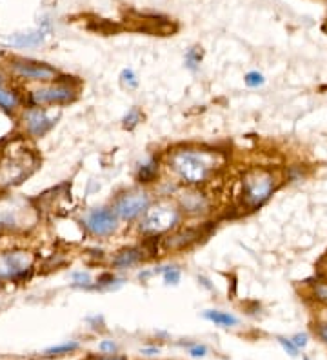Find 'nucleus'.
<instances>
[{"instance_id": "obj_32", "label": "nucleus", "mask_w": 327, "mask_h": 360, "mask_svg": "<svg viewBox=\"0 0 327 360\" xmlns=\"http://www.w3.org/2000/svg\"><path fill=\"white\" fill-rule=\"evenodd\" d=\"M98 360H126L124 356H104V359H98Z\"/></svg>"}, {"instance_id": "obj_33", "label": "nucleus", "mask_w": 327, "mask_h": 360, "mask_svg": "<svg viewBox=\"0 0 327 360\" xmlns=\"http://www.w3.org/2000/svg\"><path fill=\"white\" fill-rule=\"evenodd\" d=\"M320 275H322V277H326V278H327V269H323V271L320 273Z\"/></svg>"}, {"instance_id": "obj_34", "label": "nucleus", "mask_w": 327, "mask_h": 360, "mask_svg": "<svg viewBox=\"0 0 327 360\" xmlns=\"http://www.w3.org/2000/svg\"><path fill=\"white\" fill-rule=\"evenodd\" d=\"M322 30H323V31H326V33H327V22H326V24H323V27H322Z\"/></svg>"}, {"instance_id": "obj_35", "label": "nucleus", "mask_w": 327, "mask_h": 360, "mask_svg": "<svg viewBox=\"0 0 327 360\" xmlns=\"http://www.w3.org/2000/svg\"><path fill=\"white\" fill-rule=\"evenodd\" d=\"M304 360H309V359H307V356H305V359Z\"/></svg>"}, {"instance_id": "obj_29", "label": "nucleus", "mask_w": 327, "mask_h": 360, "mask_svg": "<svg viewBox=\"0 0 327 360\" xmlns=\"http://www.w3.org/2000/svg\"><path fill=\"white\" fill-rule=\"evenodd\" d=\"M316 333H319V337L322 338L323 342L327 344V324H319V326H316Z\"/></svg>"}, {"instance_id": "obj_26", "label": "nucleus", "mask_w": 327, "mask_h": 360, "mask_svg": "<svg viewBox=\"0 0 327 360\" xmlns=\"http://www.w3.org/2000/svg\"><path fill=\"white\" fill-rule=\"evenodd\" d=\"M189 355L195 356V359H202V356L207 355V347L204 344H191L189 346Z\"/></svg>"}, {"instance_id": "obj_1", "label": "nucleus", "mask_w": 327, "mask_h": 360, "mask_svg": "<svg viewBox=\"0 0 327 360\" xmlns=\"http://www.w3.org/2000/svg\"><path fill=\"white\" fill-rule=\"evenodd\" d=\"M169 167L174 175L189 186H200L207 182L218 166L217 153L195 148H182L174 150L169 155Z\"/></svg>"}, {"instance_id": "obj_3", "label": "nucleus", "mask_w": 327, "mask_h": 360, "mask_svg": "<svg viewBox=\"0 0 327 360\" xmlns=\"http://www.w3.org/2000/svg\"><path fill=\"white\" fill-rule=\"evenodd\" d=\"M180 207L179 204L173 202H157L151 204L149 210L146 211L142 219H140L139 229L142 235L146 237H158V235H164L167 231H173L180 222Z\"/></svg>"}, {"instance_id": "obj_20", "label": "nucleus", "mask_w": 327, "mask_h": 360, "mask_svg": "<svg viewBox=\"0 0 327 360\" xmlns=\"http://www.w3.org/2000/svg\"><path fill=\"white\" fill-rule=\"evenodd\" d=\"M155 273H162L164 282L167 285H177L180 282V277H182V271L177 266H162L160 269H155Z\"/></svg>"}, {"instance_id": "obj_13", "label": "nucleus", "mask_w": 327, "mask_h": 360, "mask_svg": "<svg viewBox=\"0 0 327 360\" xmlns=\"http://www.w3.org/2000/svg\"><path fill=\"white\" fill-rule=\"evenodd\" d=\"M158 167L160 166H158L157 157L148 158L146 162H142L136 167V182H139L140 186L153 184V182L158 179Z\"/></svg>"}, {"instance_id": "obj_17", "label": "nucleus", "mask_w": 327, "mask_h": 360, "mask_svg": "<svg viewBox=\"0 0 327 360\" xmlns=\"http://www.w3.org/2000/svg\"><path fill=\"white\" fill-rule=\"evenodd\" d=\"M18 104H20V101H18L17 93L11 91V89L4 88L2 84H0V108L4 111H15L18 108Z\"/></svg>"}, {"instance_id": "obj_12", "label": "nucleus", "mask_w": 327, "mask_h": 360, "mask_svg": "<svg viewBox=\"0 0 327 360\" xmlns=\"http://www.w3.org/2000/svg\"><path fill=\"white\" fill-rule=\"evenodd\" d=\"M198 237H200L198 229H180V231L173 233L171 237H167L166 240H164V246H166L167 250L174 251L184 250V248H188L189 244L198 240Z\"/></svg>"}, {"instance_id": "obj_14", "label": "nucleus", "mask_w": 327, "mask_h": 360, "mask_svg": "<svg viewBox=\"0 0 327 360\" xmlns=\"http://www.w3.org/2000/svg\"><path fill=\"white\" fill-rule=\"evenodd\" d=\"M205 321L213 322L214 326H222V328H233V326L238 324V319L231 313H226V311H218V309H205L202 313Z\"/></svg>"}, {"instance_id": "obj_15", "label": "nucleus", "mask_w": 327, "mask_h": 360, "mask_svg": "<svg viewBox=\"0 0 327 360\" xmlns=\"http://www.w3.org/2000/svg\"><path fill=\"white\" fill-rule=\"evenodd\" d=\"M46 39V33L42 30L33 31V33H24V35H15L8 40L13 46H39Z\"/></svg>"}, {"instance_id": "obj_7", "label": "nucleus", "mask_w": 327, "mask_h": 360, "mask_svg": "<svg viewBox=\"0 0 327 360\" xmlns=\"http://www.w3.org/2000/svg\"><path fill=\"white\" fill-rule=\"evenodd\" d=\"M31 269V255L26 251H9L0 255V278H24Z\"/></svg>"}, {"instance_id": "obj_8", "label": "nucleus", "mask_w": 327, "mask_h": 360, "mask_svg": "<svg viewBox=\"0 0 327 360\" xmlns=\"http://www.w3.org/2000/svg\"><path fill=\"white\" fill-rule=\"evenodd\" d=\"M11 68L20 79L27 80H57L58 70L57 68L49 66L46 62H35V60H24V58H15L11 62Z\"/></svg>"}, {"instance_id": "obj_10", "label": "nucleus", "mask_w": 327, "mask_h": 360, "mask_svg": "<svg viewBox=\"0 0 327 360\" xmlns=\"http://www.w3.org/2000/svg\"><path fill=\"white\" fill-rule=\"evenodd\" d=\"M179 207L180 211L188 213V215H204L210 210V200L202 191L186 189L179 195Z\"/></svg>"}, {"instance_id": "obj_6", "label": "nucleus", "mask_w": 327, "mask_h": 360, "mask_svg": "<svg viewBox=\"0 0 327 360\" xmlns=\"http://www.w3.org/2000/svg\"><path fill=\"white\" fill-rule=\"evenodd\" d=\"M84 224L93 237H109L117 231L118 217L115 215L113 207H96L87 213Z\"/></svg>"}, {"instance_id": "obj_23", "label": "nucleus", "mask_w": 327, "mask_h": 360, "mask_svg": "<svg viewBox=\"0 0 327 360\" xmlns=\"http://www.w3.org/2000/svg\"><path fill=\"white\" fill-rule=\"evenodd\" d=\"M120 82H122V86H126L127 89L139 88V77H136V73L131 70V68H124V70L120 71Z\"/></svg>"}, {"instance_id": "obj_11", "label": "nucleus", "mask_w": 327, "mask_h": 360, "mask_svg": "<svg viewBox=\"0 0 327 360\" xmlns=\"http://www.w3.org/2000/svg\"><path fill=\"white\" fill-rule=\"evenodd\" d=\"M142 260H144V250L139 246H129L115 253V257L111 259V266L115 269H127L136 266Z\"/></svg>"}, {"instance_id": "obj_25", "label": "nucleus", "mask_w": 327, "mask_h": 360, "mask_svg": "<svg viewBox=\"0 0 327 360\" xmlns=\"http://www.w3.org/2000/svg\"><path fill=\"white\" fill-rule=\"evenodd\" d=\"M278 340L280 346L283 347V352L288 353L289 356H297L298 355V347L295 346V342H293L291 338H283V337H278L276 338Z\"/></svg>"}, {"instance_id": "obj_4", "label": "nucleus", "mask_w": 327, "mask_h": 360, "mask_svg": "<svg viewBox=\"0 0 327 360\" xmlns=\"http://www.w3.org/2000/svg\"><path fill=\"white\" fill-rule=\"evenodd\" d=\"M149 206H151V195L146 189H129L117 197V200L113 202V211L118 220L131 222V220H136L144 215Z\"/></svg>"}, {"instance_id": "obj_21", "label": "nucleus", "mask_w": 327, "mask_h": 360, "mask_svg": "<svg viewBox=\"0 0 327 360\" xmlns=\"http://www.w3.org/2000/svg\"><path fill=\"white\" fill-rule=\"evenodd\" d=\"M202 51L198 48H189L188 53H186V58H184V62H186V68H188L189 71H193L195 73L198 68H200V62H202Z\"/></svg>"}, {"instance_id": "obj_16", "label": "nucleus", "mask_w": 327, "mask_h": 360, "mask_svg": "<svg viewBox=\"0 0 327 360\" xmlns=\"http://www.w3.org/2000/svg\"><path fill=\"white\" fill-rule=\"evenodd\" d=\"M124 284L122 278L115 277L113 273H104V275H101V277L96 278V282H93L87 290H117V288H120V285Z\"/></svg>"}, {"instance_id": "obj_27", "label": "nucleus", "mask_w": 327, "mask_h": 360, "mask_svg": "<svg viewBox=\"0 0 327 360\" xmlns=\"http://www.w3.org/2000/svg\"><path fill=\"white\" fill-rule=\"evenodd\" d=\"M293 342H295V346L298 347V349H302V347H305L307 344H309V335L307 333H297L295 337L291 338Z\"/></svg>"}, {"instance_id": "obj_30", "label": "nucleus", "mask_w": 327, "mask_h": 360, "mask_svg": "<svg viewBox=\"0 0 327 360\" xmlns=\"http://www.w3.org/2000/svg\"><path fill=\"white\" fill-rule=\"evenodd\" d=\"M140 352L144 353V355L153 356V355H158V353H160V347H142Z\"/></svg>"}, {"instance_id": "obj_19", "label": "nucleus", "mask_w": 327, "mask_h": 360, "mask_svg": "<svg viewBox=\"0 0 327 360\" xmlns=\"http://www.w3.org/2000/svg\"><path fill=\"white\" fill-rule=\"evenodd\" d=\"M142 120H144V113H142V110H140V108H136L135 105V108H131V110L124 115L122 128L124 129H135L136 126L142 122Z\"/></svg>"}, {"instance_id": "obj_28", "label": "nucleus", "mask_w": 327, "mask_h": 360, "mask_svg": "<svg viewBox=\"0 0 327 360\" xmlns=\"http://www.w3.org/2000/svg\"><path fill=\"white\" fill-rule=\"evenodd\" d=\"M98 349H101L102 353H115L117 352V344H115L113 340H102V342L98 344Z\"/></svg>"}, {"instance_id": "obj_2", "label": "nucleus", "mask_w": 327, "mask_h": 360, "mask_svg": "<svg viewBox=\"0 0 327 360\" xmlns=\"http://www.w3.org/2000/svg\"><path fill=\"white\" fill-rule=\"evenodd\" d=\"M276 186H278V179L269 169H260V167L249 169L242 176V191H240L242 204L251 211L258 210L273 197Z\"/></svg>"}, {"instance_id": "obj_18", "label": "nucleus", "mask_w": 327, "mask_h": 360, "mask_svg": "<svg viewBox=\"0 0 327 360\" xmlns=\"http://www.w3.org/2000/svg\"><path fill=\"white\" fill-rule=\"evenodd\" d=\"M311 297H313L316 302L327 306V278L320 275L314 282H311Z\"/></svg>"}, {"instance_id": "obj_9", "label": "nucleus", "mask_w": 327, "mask_h": 360, "mask_svg": "<svg viewBox=\"0 0 327 360\" xmlns=\"http://www.w3.org/2000/svg\"><path fill=\"white\" fill-rule=\"evenodd\" d=\"M57 120L48 117V113L40 108H33L24 113V128L31 136H44L55 126Z\"/></svg>"}, {"instance_id": "obj_24", "label": "nucleus", "mask_w": 327, "mask_h": 360, "mask_svg": "<svg viewBox=\"0 0 327 360\" xmlns=\"http://www.w3.org/2000/svg\"><path fill=\"white\" fill-rule=\"evenodd\" d=\"M244 82L248 88L257 89V88H262V86L266 84V77L262 75L260 71H249V73H245Z\"/></svg>"}, {"instance_id": "obj_31", "label": "nucleus", "mask_w": 327, "mask_h": 360, "mask_svg": "<svg viewBox=\"0 0 327 360\" xmlns=\"http://www.w3.org/2000/svg\"><path fill=\"white\" fill-rule=\"evenodd\" d=\"M153 275H155V269H153V271H149V269H146V271H140L139 273V281L146 282L149 277H153Z\"/></svg>"}, {"instance_id": "obj_22", "label": "nucleus", "mask_w": 327, "mask_h": 360, "mask_svg": "<svg viewBox=\"0 0 327 360\" xmlns=\"http://www.w3.org/2000/svg\"><path fill=\"white\" fill-rule=\"evenodd\" d=\"M79 349V342H65V344H57V346L48 347L44 355L48 356H57V355H68V353H73Z\"/></svg>"}, {"instance_id": "obj_5", "label": "nucleus", "mask_w": 327, "mask_h": 360, "mask_svg": "<svg viewBox=\"0 0 327 360\" xmlns=\"http://www.w3.org/2000/svg\"><path fill=\"white\" fill-rule=\"evenodd\" d=\"M75 98H77V89H73L68 84H49V86L31 91L30 95L31 104H35L37 108L46 104H70Z\"/></svg>"}]
</instances>
